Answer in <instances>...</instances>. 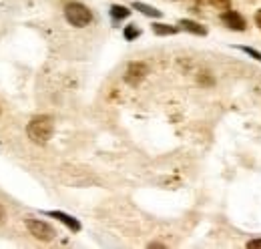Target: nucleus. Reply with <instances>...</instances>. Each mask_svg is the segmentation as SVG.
<instances>
[{"label":"nucleus","mask_w":261,"mask_h":249,"mask_svg":"<svg viewBox=\"0 0 261 249\" xmlns=\"http://www.w3.org/2000/svg\"><path fill=\"white\" fill-rule=\"evenodd\" d=\"M27 133H29V137L33 139L34 143L44 145V143H48V139H50L53 133H55V123H53V119L46 117V115L34 117L33 121L29 123V127H27Z\"/></svg>","instance_id":"obj_1"},{"label":"nucleus","mask_w":261,"mask_h":249,"mask_svg":"<svg viewBox=\"0 0 261 249\" xmlns=\"http://www.w3.org/2000/svg\"><path fill=\"white\" fill-rule=\"evenodd\" d=\"M65 16H66V20H68L72 27H76V29H83V27L91 24V20H93L91 10H89L85 4H81V2H70V4H66Z\"/></svg>","instance_id":"obj_2"},{"label":"nucleus","mask_w":261,"mask_h":249,"mask_svg":"<svg viewBox=\"0 0 261 249\" xmlns=\"http://www.w3.org/2000/svg\"><path fill=\"white\" fill-rule=\"evenodd\" d=\"M27 227H29L31 235H34V237L40 239V241H50V239H55V235H57V231H55L48 223H44V221H40V219L29 217L27 219Z\"/></svg>","instance_id":"obj_3"},{"label":"nucleus","mask_w":261,"mask_h":249,"mask_svg":"<svg viewBox=\"0 0 261 249\" xmlns=\"http://www.w3.org/2000/svg\"><path fill=\"white\" fill-rule=\"evenodd\" d=\"M149 74V68H147V64H143V62H133L129 64V68H127V74H125V81L129 83V85H139L145 77Z\"/></svg>","instance_id":"obj_4"},{"label":"nucleus","mask_w":261,"mask_h":249,"mask_svg":"<svg viewBox=\"0 0 261 249\" xmlns=\"http://www.w3.org/2000/svg\"><path fill=\"white\" fill-rule=\"evenodd\" d=\"M221 18H223L225 27H229L231 31L241 32V31H245V27H247V24H245V18H243L239 12H235V10H227V12H225Z\"/></svg>","instance_id":"obj_5"},{"label":"nucleus","mask_w":261,"mask_h":249,"mask_svg":"<svg viewBox=\"0 0 261 249\" xmlns=\"http://www.w3.org/2000/svg\"><path fill=\"white\" fill-rule=\"evenodd\" d=\"M46 215H50V217L59 219L61 223H65L66 227L70 229V231H81V223L76 221L74 217H70V215H66V213H63V211H48Z\"/></svg>","instance_id":"obj_6"},{"label":"nucleus","mask_w":261,"mask_h":249,"mask_svg":"<svg viewBox=\"0 0 261 249\" xmlns=\"http://www.w3.org/2000/svg\"><path fill=\"white\" fill-rule=\"evenodd\" d=\"M133 8H135V10H141L145 16H151V18H161V16H163L161 10H157V8H153V6L145 4V2H133Z\"/></svg>","instance_id":"obj_7"},{"label":"nucleus","mask_w":261,"mask_h":249,"mask_svg":"<svg viewBox=\"0 0 261 249\" xmlns=\"http://www.w3.org/2000/svg\"><path fill=\"white\" fill-rule=\"evenodd\" d=\"M179 24H181L185 31L193 32V34H199V36H205V34H207V29H205V27H201V24L195 22V20H187V18H183Z\"/></svg>","instance_id":"obj_8"},{"label":"nucleus","mask_w":261,"mask_h":249,"mask_svg":"<svg viewBox=\"0 0 261 249\" xmlns=\"http://www.w3.org/2000/svg\"><path fill=\"white\" fill-rule=\"evenodd\" d=\"M130 14V10L127 6H121V4H113L111 6V16L115 18V20H121V18H127Z\"/></svg>","instance_id":"obj_9"},{"label":"nucleus","mask_w":261,"mask_h":249,"mask_svg":"<svg viewBox=\"0 0 261 249\" xmlns=\"http://www.w3.org/2000/svg\"><path fill=\"white\" fill-rule=\"evenodd\" d=\"M153 32L159 34V36H167V34H175V32H177V27H169V24L157 22V24H153Z\"/></svg>","instance_id":"obj_10"},{"label":"nucleus","mask_w":261,"mask_h":249,"mask_svg":"<svg viewBox=\"0 0 261 249\" xmlns=\"http://www.w3.org/2000/svg\"><path fill=\"white\" fill-rule=\"evenodd\" d=\"M141 32H139V29H135V24H129L127 29H125V38L127 40H133V38H137Z\"/></svg>","instance_id":"obj_11"},{"label":"nucleus","mask_w":261,"mask_h":249,"mask_svg":"<svg viewBox=\"0 0 261 249\" xmlns=\"http://www.w3.org/2000/svg\"><path fill=\"white\" fill-rule=\"evenodd\" d=\"M205 2L213 4V6L219 8V10H229V0H205Z\"/></svg>","instance_id":"obj_12"},{"label":"nucleus","mask_w":261,"mask_h":249,"mask_svg":"<svg viewBox=\"0 0 261 249\" xmlns=\"http://www.w3.org/2000/svg\"><path fill=\"white\" fill-rule=\"evenodd\" d=\"M241 51H243V53H247V55H251L253 59H257V61L261 62V53H257L255 48H249V46H241Z\"/></svg>","instance_id":"obj_13"},{"label":"nucleus","mask_w":261,"mask_h":249,"mask_svg":"<svg viewBox=\"0 0 261 249\" xmlns=\"http://www.w3.org/2000/svg\"><path fill=\"white\" fill-rule=\"evenodd\" d=\"M247 247H249V249H259L261 247V239H251V241L247 243Z\"/></svg>","instance_id":"obj_14"},{"label":"nucleus","mask_w":261,"mask_h":249,"mask_svg":"<svg viewBox=\"0 0 261 249\" xmlns=\"http://www.w3.org/2000/svg\"><path fill=\"white\" fill-rule=\"evenodd\" d=\"M4 219H6V211H4V207L0 205V225L4 223Z\"/></svg>","instance_id":"obj_15"},{"label":"nucleus","mask_w":261,"mask_h":249,"mask_svg":"<svg viewBox=\"0 0 261 249\" xmlns=\"http://www.w3.org/2000/svg\"><path fill=\"white\" fill-rule=\"evenodd\" d=\"M255 22H257V27L261 29V10L257 12V14H255Z\"/></svg>","instance_id":"obj_16"}]
</instances>
